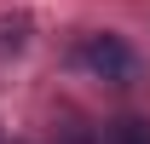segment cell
Returning a JSON list of instances; mask_svg holds the SVG:
<instances>
[{
    "label": "cell",
    "mask_w": 150,
    "mask_h": 144,
    "mask_svg": "<svg viewBox=\"0 0 150 144\" xmlns=\"http://www.w3.org/2000/svg\"><path fill=\"white\" fill-rule=\"evenodd\" d=\"M69 144H93V138H69Z\"/></svg>",
    "instance_id": "cell-3"
},
{
    "label": "cell",
    "mask_w": 150,
    "mask_h": 144,
    "mask_svg": "<svg viewBox=\"0 0 150 144\" xmlns=\"http://www.w3.org/2000/svg\"><path fill=\"white\" fill-rule=\"evenodd\" d=\"M115 144H150V127H144V121H121Z\"/></svg>",
    "instance_id": "cell-2"
},
{
    "label": "cell",
    "mask_w": 150,
    "mask_h": 144,
    "mask_svg": "<svg viewBox=\"0 0 150 144\" xmlns=\"http://www.w3.org/2000/svg\"><path fill=\"white\" fill-rule=\"evenodd\" d=\"M81 64L98 75V81H133V69H139V58H133L127 40H115V35H93L87 46H81Z\"/></svg>",
    "instance_id": "cell-1"
}]
</instances>
